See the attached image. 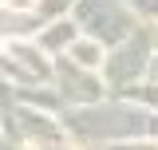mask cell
Listing matches in <instances>:
<instances>
[{"label": "cell", "instance_id": "cell-1", "mask_svg": "<svg viewBox=\"0 0 158 150\" xmlns=\"http://www.w3.org/2000/svg\"><path fill=\"white\" fill-rule=\"evenodd\" d=\"M75 59H83V63H95V59H99V52L91 48V44H79V48H75Z\"/></svg>", "mask_w": 158, "mask_h": 150}, {"label": "cell", "instance_id": "cell-2", "mask_svg": "<svg viewBox=\"0 0 158 150\" xmlns=\"http://www.w3.org/2000/svg\"><path fill=\"white\" fill-rule=\"evenodd\" d=\"M4 4H8V8H32L36 0H4Z\"/></svg>", "mask_w": 158, "mask_h": 150}]
</instances>
